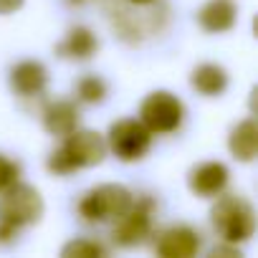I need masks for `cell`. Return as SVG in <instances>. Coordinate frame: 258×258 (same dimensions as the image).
Instances as JSON below:
<instances>
[{"label":"cell","instance_id":"17","mask_svg":"<svg viewBox=\"0 0 258 258\" xmlns=\"http://www.w3.org/2000/svg\"><path fill=\"white\" fill-rule=\"evenodd\" d=\"M61 255L63 258H99V255H106V248L96 240L76 238V240H71L61 248Z\"/></svg>","mask_w":258,"mask_h":258},{"label":"cell","instance_id":"20","mask_svg":"<svg viewBox=\"0 0 258 258\" xmlns=\"http://www.w3.org/2000/svg\"><path fill=\"white\" fill-rule=\"evenodd\" d=\"M218 255H230V258H240V250L235 248H228V245H215L210 250V258H218Z\"/></svg>","mask_w":258,"mask_h":258},{"label":"cell","instance_id":"1","mask_svg":"<svg viewBox=\"0 0 258 258\" xmlns=\"http://www.w3.org/2000/svg\"><path fill=\"white\" fill-rule=\"evenodd\" d=\"M106 140L94 129H74L63 137V145L48 157V170L53 175H71L84 167H96L106 157Z\"/></svg>","mask_w":258,"mask_h":258},{"label":"cell","instance_id":"18","mask_svg":"<svg viewBox=\"0 0 258 258\" xmlns=\"http://www.w3.org/2000/svg\"><path fill=\"white\" fill-rule=\"evenodd\" d=\"M18 175H21V167L13 160H8L6 155H0V190H6L8 185H13L18 180Z\"/></svg>","mask_w":258,"mask_h":258},{"label":"cell","instance_id":"9","mask_svg":"<svg viewBox=\"0 0 258 258\" xmlns=\"http://www.w3.org/2000/svg\"><path fill=\"white\" fill-rule=\"evenodd\" d=\"M155 250L162 258H192L200 250V235L190 225H175L157 235Z\"/></svg>","mask_w":258,"mask_h":258},{"label":"cell","instance_id":"5","mask_svg":"<svg viewBox=\"0 0 258 258\" xmlns=\"http://www.w3.org/2000/svg\"><path fill=\"white\" fill-rule=\"evenodd\" d=\"M152 147V132L140 119H119L109 126L106 150L114 152L121 162H137Z\"/></svg>","mask_w":258,"mask_h":258},{"label":"cell","instance_id":"21","mask_svg":"<svg viewBox=\"0 0 258 258\" xmlns=\"http://www.w3.org/2000/svg\"><path fill=\"white\" fill-rule=\"evenodd\" d=\"M135 6H150V3H155V0H132Z\"/></svg>","mask_w":258,"mask_h":258},{"label":"cell","instance_id":"12","mask_svg":"<svg viewBox=\"0 0 258 258\" xmlns=\"http://www.w3.org/2000/svg\"><path fill=\"white\" fill-rule=\"evenodd\" d=\"M43 126L53 137H66L79 126V109L74 101L58 99L43 109Z\"/></svg>","mask_w":258,"mask_h":258},{"label":"cell","instance_id":"11","mask_svg":"<svg viewBox=\"0 0 258 258\" xmlns=\"http://www.w3.org/2000/svg\"><path fill=\"white\" fill-rule=\"evenodd\" d=\"M238 21V8L233 0H208L198 11V23L208 33H225L235 26Z\"/></svg>","mask_w":258,"mask_h":258},{"label":"cell","instance_id":"14","mask_svg":"<svg viewBox=\"0 0 258 258\" xmlns=\"http://www.w3.org/2000/svg\"><path fill=\"white\" fill-rule=\"evenodd\" d=\"M56 51H58L61 56H66V58L86 61V58H91V56L99 51V41H96V36H94L91 28L76 26V28L69 31V36L63 38V43H58Z\"/></svg>","mask_w":258,"mask_h":258},{"label":"cell","instance_id":"13","mask_svg":"<svg viewBox=\"0 0 258 258\" xmlns=\"http://www.w3.org/2000/svg\"><path fill=\"white\" fill-rule=\"evenodd\" d=\"M228 150L235 160L240 162H253L258 155V126L253 119H243L240 124L233 126L228 137Z\"/></svg>","mask_w":258,"mask_h":258},{"label":"cell","instance_id":"10","mask_svg":"<svg viewBox=\"0 0 258 258\" xmlns=\"http://www.w3.org/2000/svg\"><path fill=\"white\" fill-rule=\"evenodd\" d=\"M11 86L21 96H38L48 86V69L41 61H21L11 69Z\"/></svg>","mask_w":258,"mask_h":258},{"label":"cell","instance_id":"4","mask_svg":"<svg viewBox=\"0 0 258 258\" xmlns=\"http://www.w3.org/2000/svg\"><path fill=\"white\" fill-rule=\"evenodd\" d=\"M0 223L11 225L16 230L33 225L43 218V198L33 185L26 182H13L6 190H0Z\"/></svg>","mask_w":258,"mask_h":258},{"label":"cell","instance_id":"15","mask_svg":"<svg viewBox=\"0 0 258 258\" xmlns=\"http://www.w3.org/2000/svg\"><path fill=\"white\" fill-rule=\"evenodd\" d=\"M190 84L203 96H220L228 89V71L218 63H200L192 71Z\"/></svg>","mask_w":258,"mask_h":258},{"label":"cell","instance_id":"16","mask_svg":"<svg viewBox=\"0 0 258 258\" xmlns=\"http://www.w3.org/2000/svg\"><path fill=\"white\" fill-rule=\"evenodd\" d=\"M106 91H109L106 89V81L99 79V76H94V74L79 79V84H76V96L84 104H101L106 99Z\"/></svg>","mask_w":258,"mask_h":258},{"label":"cell","instance_id":"2","mask_svg":"<svg viewBox=\"0 0 258 258\" xmlns=\"http://www.w3.org/2000/svg\"><path fill=\"white\" fill-rule=\"evenodd\" d=\"M210 223L223 243H245L255 233V210L245 198L220 192L210 210Z\"/></svg>","mask_w":258,"mask_h":258},{"label":"cell","instance_id":"6","mask_svg":"<svg viewBox=\"0 0 258 258\" xmlns=\"http://www.w3.org/2000/svg\"><path fill=\"white\" fill-rule=\"evenodd\" d=\"M185 119V106L182 101L172 94V91H152L145 96L142 106H140V121L155 135H170L175 129H180Z\"/></svg>","mask_w":258,"mask_h":258},{"label":"cell","instance_id":"8","mask_svg":"<svg viewBox=\"0 0 258 258\" xmlns=\"http://www.w3.org/2000/svg\"><path fill=\"white\" fill-rule=\"evenodd\" d=\"M228 180H230V172L223 162H200L190 170L187 187L198 198H218L220 192H225Z\"/></svg>","mask_w":258,"mask_h":258},{"label":"cell","instance_id":"19","mask_svg":"<svg viewBox=\"0 0 258 258\" xmlns=\"http://www.w3.org/2000/svg\"><path fill=\"white\" fill-rule=\"evenodd\" d=\"M23 3L26 0H0V16H11V13L21 11Z\"/></svg>","mask_w":258,"mask_h":258},{"label":"cell","instance_id":"3","mask_svg":"<svg viewBox=\"0 0 258 258\" xmlns=\"http://www.w3.org/2000/svg\"><path fill=\"white\" fill-rule=\"evenodd\" d=\"M132 205H135L132 190L124 185H116V182H106V185L91 187L79 200L76 210L86 223H111L121 218Z\"/></svg>","mask_w":258,"mask_h":258},{"label":"cell","instance_id":"7","mask_svg":"<svg viewBox=\"0 0 258 258\" xmlns=\"http://www.w3.org/2000/svg\"><path fill=\"white\" fill-rule=\"evenodd\" d=\"M114 230L111 238L116 245L121 248H135L142 245L150 235H152V203L150 200H140L129 208L121 218L114 220Z\"/></svg>","mask_w":258,"mask_h":258}]
</instances>
